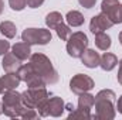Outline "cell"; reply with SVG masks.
Wrapping results in <instances>:
<instances>
[{"instance_id": "obj_24", "label": "cell", "mask_w": 122, "mask_h": 120, "mask_svg": "<svg viewBox=\"0 0 122 120\" xmlns=\"http://www.w3.org/2000/svg\"><path fill=\"white\" fill-rule=\"evenodd\" d=\"M20 117L24 120H34L38 119V113L36 112V109L33 107H27V106H23L21 112H20Z\"/></svg>"}, {"instance_id": "obj_8", "label": "cell", "mask_w": 122, "mask_h": 120, "mask_svg": "<svg viewBox=\"0 0 122 120\" xmlns=\"http://www.w3.org/2000/svg\"><path fill=\"white\" fill-rule=\"evenodd\" d=\"M19 76L23 82H26L27 88H40V86H46L44 81L38 76V74L34 71V68L31 66V64H26V65H21L20 69H19Z\"/></svg>"}, {"instance_id": "obj_28", "label": "cell", "mask_w": 122, "mask_h": 120, "mask_svg": "<svg viewBox=\"0 0 122 120\" xmlns=\"http://www.w3.org/2000/svg\"><path fill=\"white\" fill-rule=\"evenodd\" d=\"M44 0H27V6L31 7V9H37L40 6H43Z\"/></svg>"}, {"instance_id": "obj_10", "label": "cell", "mask_w": 122, "mask_h": 120, "mask_svg": "<svg viewBox=\"0 0 122 120\" xmlns=\"http://www.w3.org/2000/svg\"><path fill=\"white\" fill-rule=\"evenodd\" d=\"M114 26V23L111 21V18L101 11V14H97L91 18V23H90V31L92 34H98V32H104L105 30H109L111 27Z\"/></svg>"}, {"instance_id": "obj_20", "label": "cell", "mask_w": 122, "mask_h": 120, "mask_svg": "<svg viewBox=\"0 0 122 120\" xmlns=\"http://www.w3.org/2000/svg\"><path fill=\"white\" fill-rule=\"evenodd\" d=\"M78 107H82V109H87V110H91L94 107V103H95V96L90 95L88 92H84L81 95H78Z\"/></svg>"}, {"instance_id": "obj_21", "label": "cell", "mask_w": 122, "mask_h": 120, "mask_svg": "<svg viewBox=\"0 0 122 120\" xmlns=\"http://www.w3.org/2000/svg\"><path fill=\"white\" fill-rule=\"evenodd\" d=\"M0 32L6 38H14L17 34V28L11 21H1L0 23Z\"/></svg>"}, {"instance_id": "obj_5", "label": "cell", "mask_w": 122, "mask_h": 120, "mask_svg": "<svg viewBox=\"0 0 122 120\" xmlns=\"http://www.w3.org/2000/svg\"><path fill=\"white\" fill-rule=\"evenodd\" d=\"M88 37L82 32V31H77L72 32L70 35V38L67 40V52L70 57L72 58H81V55L84 54V51L88 47Z\"/></svg>"}, {"instance_id": "obj_25", "label": "cell", "mask_w": 122, "mask_h": 120, "mask_svg": "<svg viewBox=\"0 0 122 120\" xmlns=\"http://www.w3.org/2000/svg\"><path fill=\"white\" fill-rule=\"evenodd\" d=\"M9 4L13 10L16 11H21L26 6H27V0H9Z\"/></svg>"}, {"instance_id": "obj_12", "label": "cell", "mask_w": 122, "mask_h": 120, "mask_svg": "<svg viewBox=\"0 0 122 120\" xmlns=\"http://www.w3.org/2000/svg\"><path fill=\"white\" fill-rule=\"evenodd\" d=\"M3 69L4 72H10V74H17L20 66H21V61L19 60L13 52H7L3 55Z\"/></svg>"}, {"instance_id": "obj_23", "label": "cell", "mask_w": 122, "mask_h": 120, "mask_svg": "<svg viewBox=\"0 0 122 120\" xmlns=\"http://www.w3.org/2000/svg\"><path fill=\"white\" fill-rule=\"evenodd\" d=\"M56 31H57L58 38H61L62 41H67V40L70 38V35L72 34L71 30H70V26H67V24H64V23L58 24V26L56 27Z\"/></svg>"}, {"instance_id": "obj_32", "label": "cell", "mask_w": 122, "mask_h": 120, "mask_svg": "<svg viewBox=\"0 0 122 120\" xmlns=\"http://www.w3.org/2000/svg\"><path fill=\"white\" fill-rule=\"evenodd\" d=\"M4 92H6V88H4V83H3V81L0 78V95H3Z\"/></svg>"}, {"instance_id": "obj_3", "label": "cell", "mask_w": 122, "mask_h": 120, "mask_svg": "<svg viewBox=\"0 0 122 120\" xmlns=\"http://www.w3.org/2000/svg\"><path fill=\"white\" fill-rule=\"evenodd\" d=\"M1 105H3V113L7 117H11V119L20 117V112L24 106L21 100V93L16 92L14 89L4 92Z\"/></svg>"}, {"instance_id": "obj_22", "label": "cell", "mask_w": 122, "mask_h": 120, "mask_svg": "<svg viewBox=\"0 0 122 120\" xmlns=\"http://www.w3.org/2000/svg\"><path fill=\"white\" fill-rule=\"evenodd\" d=\"M68 119H82V120H90L92 119L91 110H87V109H82V107H77L74 110L70 112L68 115Z\"/></svg>"}, {"instance_id": "obj_4", "label": "cell", "mask_w": 122, "mask_h": 120, "mask_svg": "<svg viewBox=\"0 0 122 120\" xmlns=\"http://www.w3.org/2000/svg\"><path fill=\"white\" fill-rule=\"evenodd\" d=\"M47 99H48V92L46 89V86L27 88L21 93L23 105L27 107H33V109H40Z\"/></svg>"}, {"instance_id": "obj_34", "label": "cell", "mask_w": 122, "mask_h": 120, "mask_svg": "<svg viewBox=\"0 0 122 120\" xmlns=\"http://www.w3.org/2000/svg\"><path fill=\"white\" fill-rule=\"evenodd\" d=\"M119 42H121V45H122V31L119 32Z\"/></svg>"}, {"instance_id": "obj_18", "label": "cell", "mask_w": 122, "mask_h": 120, "mask_svg": "<svg viewBox=\"0 0 122 120\" xmlns=\"http://www.w3.org/2000/svg\"><path fill=\"white\" fill-rule=\"evenodd\" d=\"M95 45L101 51H108L111 48V37L105 32L95 34Z\"/></svg>"}, {"instance_id": "obj_2", "label": "cell", "mask_w": 122, "mask_h": 120, "mask_svg": "<svg viewBox=\"0 0 122 120\" xmlns=\"http://www.w3.org/2000/svg\"><path fill=\"white\" fill-rule=\"evenodd\" d=\"M30 64L34 68V71L38 74V76L44 81L46 85H54L58 82V72L56 71V68L53 66L51 61L47 55L41 52L31 54Z\"/></svg>"}, {"instance_id": "obj_27", "label": "cell", "mask_w": 122, "mask_h": 120, "mask_svg": "<svg viewBox=\"0 0 122 120\" xmlns=\"http://www.w3.org/2000/svg\"><path fill=\"white\" fill-rule=\"evenodd\" d=\"M78 3H80L82 7H85V9H92V7L95 6L97 0H78Z\"/></svg>"}, {"instance_id": "obj_6", "label": "cell", "mask_w": 122, "mask_h": 120, "mask_svg": "<svg viewBox=\"0 0 122 120\" xmlns=\"http://www.w3.org/2000/svg\"><path fill=\"white\" fill-rule=\"evenodd\" d=\"M51 38V31L46 28H26L21 34V40L30 45H46Z\"/></svg>"}, {"instance_id": "obj_14", "label": "cell", "mask_w": 122, "mask_h": 120, "mask_svg": "<svg viewBox=\"0 0 122 120\" xmlns=\"http://www.w3.org/2000/svg\"><path fill=\"white\" fill-rule=\"evenodd\" d=\"M81 61L82 64L87 66V68H97L99 66V61H101V57L98 52H95V50H85L84 54L81 55Z\"/></svg>"}, {"instance_id": "obj_13", "label": "cell", "mask_w": 122, "mask_h": 120, "mask_svg": "<svg viewBox=\"0 0 122 120\" xmlns=\"http://www.w3.org/2000/svg\"><path fill=\"white\" fill-rule=\"evenodd\" d=\"M30 47H31L30 44H27V42H24V41L16 42V44L11 47V52L21 61V62H24V61L30 60V57H31V48Z\"/></svg>"}, {"instance_id": "obj_17", "label": "cell", "mask_w": 122, "mask_h": 120, "mask_svg": "<svg viewBox=\"0 0 122 120\" xmlns=\"http://www.w3.org/2000/svg\"><path fill=\"white\" fill-rule=\"evenodd\" d=\"M65 20H67L70 27H80V26L84 24V16L80 11H77V10L68 11L67 16H65Z\"/></svg>"}, {"instance_id": "obj_29", "label": "cell", "mask_w": 122, "mask_h": 120, "mask_svg": "<svg viewBox=\"0 0 122 120\" xmlns=\"http://www.w3.org/2000/svg\"><path fill=\"white\" fill-rule=\"evenodd\" d=\"M119 64V69H118V82L122 85V60L118 62Z\"/></svg>"}, {"instance_id": "obj_35", "label": "cell", "mask_w": 122, "mask_h": 120, "mask_svg": "<svg viewBox=\"0 0 122 120\" xmlns=\"http://www.w3.org/2000/svg\"><path fill=\"white\" fill-rule=\"evenodd\" d=\"M1 113H3V105L0 103V115H1Z\"/></svg>"}, {"instance_id": "obj_7", "label": "cell", "mask_w": 122, "mask_h": 120, "mask_svg": "<svg viewBox=\"0 0 122 120\" xmlns=\"http://www.w3.org/2000/svg\"><path fill=\"white\" fill-rule=\"evenodd\" d=\"M65 110V103L64 100L58 97V96H53V97H48L44 105L38 109V115L41 117H47V116H51V117H60L61 115L64 113Z\"/></svg>"}, {"instance_id": "obj_31", "label": "cell", "mask_w": 122, "mask_h": 120, "mask_svg": "<svg viewBox=\"0 0 122 120\" xmlns=\"http://www.w3.org/2000/svg\"><path fill=\"white\" fill-rule=\"evenodd\" d=\"M122 23V4H119V10H118V24Z\"/></svg>"}, {"instance_id": "obj_9", "label": "cell", "mask_w": 122, "mask_h": 120, "mask_svg": "<svg viewBox=\"0 0 122 120\" xmlns=\"http://www.w3.org/2000/svg\"><path fill=\"white\" fill-rule=\"evenodd\" d=\"M95 86L94 79L85 74H77L70 81V89L75 95H81L84 92H90Z\"/></svg>"}, {"instance_id": "obj_30", "label": "cell", "mask_w": 122, "mask_h": 120, "mask_svg": "<svg viewBox=\"0 0 122 120\" xmlns=\"http://www.w3.org/2000/svg\"><path fill=\"white\" fill-rule=\"evenodd\" d=\"M117 109H118V113H121V115H122V95H121V97L118 99V103H117Z\"/></svg>"}, {"instance_id": "obj_16", "label": "cell", "mask_w": 122, "mask_h": 120, "mask_svg": "<svg viewBox=\"0 0 122 120\" xmlns=\"http://www.w3.org/2000/svg\"><path fill=\"white\" fill-rule=\"evenodd\" d=\"M1 81H3V83H4L6 92H7V90L17 89V86H19L20 82H21L19 74H10V72H6V75L1 76Z\"/></svg>"}, {"instance_id": "obj_1", "label": "cell", "mask_w": 122, "mask_h": 120, "mask_svg": "<svg viewBox=\"0 0 122 120\" xmlns=\"http://www.w3.org/2000/svg\"><path fill=\"white\" fill-rule=\"evenodd\" d=\"M115 92L111 89L99 90L95 96V119L98 120H112L117 116L115 110Z\"/></svg>"}, {"instance_id": "obj_11", "label": "cell", "mask_w": 122, "mask_h": 120, "mask_svg": "<svg viewBox=\"0 0 122 120\" xmlns=\"http://www.w3.org/2000/svg\"><path fill=\"white\" fill-rule=\"evenodd\" d=\"M119 1L118 0H102L101 3V11L105 13L114 24H118V10H119Z\"/></svg>"}, {"instance_id": "obj_33", "label": "cell", "mask_w": 122, "mask_h": 120, "mask_svg": "<svg viewBox=\"0 0 122 120\" xmlns=\"http://www.w3.org/2000/svg\"><path fill=\"white\" fill-rule=\"evenodd\" d=\"M3 9H4V3H3V0H0V16L3 13Z\"/></svg>"}, {"instance_id": "obj_19", "label": "cell", "mask_w": 122, "mask_h": 120, "mask_svg": "<svg viewBox=\"0 0 122 120\" xmlns=\"http://www.w3.org/2000/svg\"><path fill=\"white\" fill-rule=\"evenodd\" d=\"M62 21H64V17L58 11H51V13H48L46 16V24H47V27L50 30H56V27L58 24H61Z\"/></svg>"}, {"instance_id": "obj_26", "label": "cell", "mask_w": 122, "mask_h": 120, "mask_svg": "<svg viewBox=\"0 0 122 120\" xmlns=\"http://www.w3.org/2000/svg\"><path fill=\"white\" fill-rule=\"evenodd\" d=\"M9 50H10V42L6 41V40H0V55L7 54Z\"/></svg>"}, {"instance_id": "obj_15", "label": "cell", "mask_w": 122, "mask_h": 120, "mask_svg": "<svg viewBox=\"0 0 122 120\" xmlns=\"http://www.w3.org/2000/svg\"><path fill=\"white\" fill-rule=\"evenodd\" d=\"M118 65V58L115 54H111V52H104L101 61H99V66L104 69V71H112L115 66Z\"/></svg>"}]
</instances>
